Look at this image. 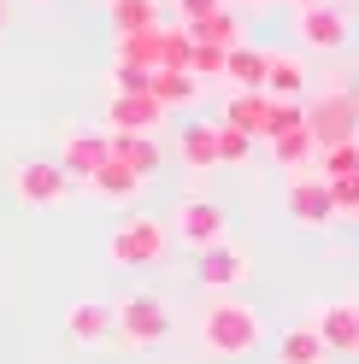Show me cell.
Returning <instances> with one entry per match:
<instances>
[{"mask_svg":"<svg viewBox=\"0 0 359 364\" xmlns=\"http://www.w3.org/2000/svg\"><path fill=\"white\" fill-rule=\"evenodd\" d=\"M147 100L160 106V112H183V106L200 100V82H194L189 71H153V77H147Z\"/></svg>","mask_w":359,"mask_h":364,"instance_id":"obj_18","label":"cell"},{"mask_svg":"<svg viewBox=\"0 0 359 364\" xmlns=\"http://www.w3.org/2000/svg\"><path fill=\"white\" fill-rule=\"evenodd\" d=\"M312 329H318V341H324L330 353L359 358V300H330V306H318Z\"/></svg>","mask_w":359,"mask_h":364,"instance_id":"obj_8","label":"cell"},{"mask_svg":"<svg viewBox=\"0 0 359 364\" xmlns=\"http://www.w3.org/2000/svg\"><path fill=\"white\" fill-rule=\"evenodd\" d=\"M171 235L183 241V247H194V253H207V247H218L224 235H230V218H224V206H218V200L189 194L183 206L171 212Z\"/></svg>","mask_w":359,"mask_h":364,"instance_id":"obj_5","label":"cell"},{"mask_svg":"<svg viewBox=\"0 0 359 364\" xmlns=\"http://www.w3.org/2000/svg\"><path fill=\"white\" fill-rule=\"evenodd\" d=\"M265 95L271 100H301L306 95V65L295 53H271V65H265Z\"/></svg>","mask_w":359,"mask_h":364,"instance_id":"obj_21","label":"cell"},{"mask_svg":"<svg viewBox=\"0 0 359 364\" xmlns=\"http://www.w3.org/2000/svg\"><path fill=\"white\" fill-rule=\"evenodd\" d=\"M65 335L77 341V347H106L112 335V306L106 300H77V306H65Z\"/></svg>","mask_w":359,"mask_h":364,"instance_id":"obj_10","label":"cell"},{"mask_svg":"<svg viewBox=\"0 0 359 364\" xmlns=\"http://www.w3.org/2000/svg\"><path fill=\"white\" fill-rule=\"evenodd\" d=\"M171 253V230L160 218H124L118 230H112L106 241V259L118 264V270H142V264H160Z\"/></svg>","mask_w":359,"mask_h":364,"instance_id":"obj_3","label":"cell"},{"mask_svg":"<svg viewBox=\"0 0 359 364\" xmlns=\"http://www.w3.org/2000/svg\"><path fill=\"white\" fill-rule=\"evenodd\" d=\"M194 277L207 288H236V282H248V253L230 247V241H218L207 253H194Z\"/></svg>","mask_w":359,"mask_h":364,"instance_id":"obj_11","label":"cell"},{"mask_svg":"<svg viewBox=\"0 0 359 364\" xmlns=\"http://www.w3.org/2000/svg\"><path fill=\"white\" fill-rule=\"evenodd\" d=\"M324 358H330V347L318 341L312 323H295V329L277 335V364H324Z\"/></svg>","mask_w":359,"mask_h":364,"instance_id":"obj_20","label":"cell"},{"mask_svg":"<svg viewBox=\"0 0 359 364\" xmlns=\"http://www.w3.org/2000/svg\"><path fill=\"white\" fill-rule=\"evenodd\" d=\"M83 188H95L100 200H112V206H130V200H136V194L147 188V182H142L136 171H130V165H118V159H100V165L83 176Z\"/></svg>","mask_w":359,"mask_h":364,"instance_id":"obj_15","label":"cell"},{"mask_svg":"<svg viewBox=\"0 0 359 364\" xmlns=\"http://www.w3.org/2000/svg\"><path fill=\"white\" fill-rule=\"evenodd\" d=\"M265 118H271V95L265 88H230V100H224V124L265 141Z\"/></svg>","mask_w":359,"mask_h":364,"instance_id":"obj_14","label":"cell"},{"mask_svg":"<svg viewBox=\"0 0 359 364\" xmlns=\"http://www.w3.org/2000/svg\"><path fill=\"white\" fill-rule=\"evenodd\" d=\"M12 188H18V200H24V206H59L77 182L59 171V159H24V165L12 171Z\"/></svg>","mask_w":359,"mask_h":364,"instance_id":"obj_6","label":"cell"},{"mask_svg":"<svg viewBox=\"0 0 359 364\" xmlns=\"http://www.w3.org/2000/svg\"><path fill=\"white\" fill-rule=\"evenodd\" d=\"M171 6H177V18H183V24H200V18H207V12H218L224 0H171Z\"/></svg>","mask_w":359,"mask_h":364,"instance_id":"obj_33","label":"cell"},{"mask_svg":"<svg viewBox=\"0 0 359 364\" xmlns=\"http://www.w3.org/2000/svg\"><path fill=\"white\" fill-rule=\"evenodd\" d=\"M265 65H271V53H265V48L236 41V48L224 53V82H230V88H265Z\"/></svg>","mask_w":359,"mask_h":364,"instance_id":"obj_17","label":"cell"},{"mask_svg":"<svg viewBox=\"0 0 359 364\" xmlns=\"http://www.w3.org/2000/svg\"><path fill=\"white\" fill-rule=\"evenodd\" d=\"M283 206H288V218H295L301 230H330V223H335V206H330L324 176H295V182L283 188Z\"/></svg>","mask_w":359,"mask_h":364,"instance_id":"obj_7","label":"cell"},{"mask_svg":"<svg viewBox=\"0 0 359 364\" xmlns=\"http://www.w3.org/2000/svg\"><path fill=\"white\" fill-rule=\"evenodd\" d=\"M106 124L118 129V135H153V129L165 124V112L153 106L147 95H112L106 100Z\"/></svg>","mask_w":359,"mask_h":364,"instance_id":"obj_13","label":"cell"},{"mask_svg":"<svg viewBox=\"0 0 359 364\" xmlns=\"http://www.w3.org/2000/svg\"><path fill=\"white\" fill-rule=\"evenodd\" d=\"M100 6H112V0H100Z\"/></svg>","mask_w":359,"mask_h":364,"instance_id":"obj_37","label":"cell"},{"mask_svg":"<svg viewBox=\"0 0 359 364\" xmlns=\"http://www.w3.org/2000/svg\"><path fill=\"white\" fill-rule=\"evenodd\" d=\"M265 341V317L241 300H218L207 317H200V347L212 358H248Z\"/></svg>","mask_w":359,"mask_h":364,"instance_id":"obj_1","label":"cell"},{"mask_svg":"<svg viewBox=\"0 0 359 364\" xmlns=\"http://www.w3.org/2000/svg\"><path fill=\"white\" fill-rule=\"evenodd\" d=\"M212 135H218V124H189L183 135H177V153H183V165H189V171H212V165H218Z\"/></svg>","mask_w":359,"mask_h":364,"instance_id":"obj_23","label":"cell"},{"mask_svg":"<svg viewBox=\"0 0 359 364\" xmlns=\"http://www.w3.org/2000/svg\"><path fill=\"white\" fill-rule=\"evenodd\" d=\"M106 159H118V165H130L142 182L160 171V141L153 135H118V129H106Z\"/></svg>","mask_w":359,"mask_h":364,"instance_id":"obj_16","label":"cell"},{"mask_svg":"<svg viewBox=\"0 0 359 364\" xmlns=\"http://www.w3.org/2000/svg\"><path fill=\"white\" fill-rule=\"evenodd\" d=\"M301 112H306V135H312L318 153L348 141V135H359V95L353 88H324V95L301 100Z\"/></svg>","mask_w":359,"mask_h":364,"instance_id":"obj_2","label":"cell"},{"mask_svg":"<svg viewBox=\"0 0 359 364\" xmlns=\"http://www.w3.org/2000/svg\"><path fill=\"white\" fill-rule=\"evenodd\" d=\"M147 77L153 71H142V65H118L112 59V95H147Z\"/></svg>","mask_w":359,"mask_h":364,"instance_id":"obj_32","label":"cell"},{"mask_svg":"<svg viewBox=\"0 0 359 364\" xmlns=\"http://www.w3.org/2000/svg\"><path fill=\"white\" fill-rule=\"evenodd\" d=\"M312 153H318V147H312V135H306V129H295V135H277V141H271V159H277V165H283L288 176H301V171L312 165Z\"/></svg>","mask_w":359,"mask_h":364,"instance_id":"obj_25","label":"cell"},{"mask_svg":"<svg viewBox=\"0 0 359 364\" xmlns=\"http://www.w3.org/2000/svg\"><path fill=\"white\" fill-rule=\"evenodd\" d=\"M112 329H118L130 347H160L171 335V306L160 294H124V300L112 306Z\"/></svg>","mask_w":359,"mask_h":364,"instance_id":"obj_4","label":"cell"},{"mask_svg":"<svg viewBox=\"0 0 359 364\" xmlns=\"http://www.w3.org/2000/svg\"><path fill=\"white\" fill-rule=\"evenodd\" d=\"M295 24H301V41H306L312 53H335V48L348 41V12H342V6H330V0H324V6L295 12Z\"/></svg>","mask_w":359,"mask_h":364,"instance_id":"obj_9","label":"cell"},{"mask_svg":"<svg viewBox=\"0 0 359 364\" xmlns=\"http://www.w3.org/2000/svg\"><path fill=\"white\" fill-rule=\"evenodd\" d=\"M212 147H218V165H248V159H254V135H241V129H230V124H218Z\"/></svg>","mask_w":359,"mask_h":364,"instance_id":"obj_29","label":"cell"},{"mask_svg":"<svg viewBox=\"0 0 359 364\" xmlns=\"http://www.w3.org/2000/svg\"><path fill=\"white\" fill-rule=\"evenodd\" d=\"M189 48H194V36L183 24H160V71H183Z\"/></svg>","mask_w":359,"mask_h":364,"instance_id":"obj_26","label":"cell"},{"mask_svg":"<svg viewBox=\"0 0 359 364\" xmlns=\"http://www.w3.org/2000/svg\"><path fill=\"white\" fill-rule=\"evenodd\" d=\"M295 129H306L301 100H271V118H265V141H277V135H295Z\"/></svg>","mask_w":359,"mask_h":364,"instance_id":"obj_30","label":"cell"},{"mask_svg":"<svg viewBox=\"0 0 359 364\" xmlns=\"http://www.w3.org/2000/svg\"><path fill=\"white\" fill-rule=\"evenodd\" d=\"M353 218H359V212H353Z\"/></svg>","mask_w":359,"mask_h":364,"instance_id":"obj_38","label":"cell"},{"mask_svg":"<svg viewBox=\"0 0 359 364\" xmlns=\"http://www.w3.org/2000/svg\"><path fill=\"white\" fill-rule=\"evenodd\" d=\"M0 30H6V0H0Z\"/></svg>","mask_w":359,"mask_h":364,"instance_id":"obj_36","label":"cell"},{"mask_svg":"<svg viewBox=\"0 0 359 364\" xmlns=\"http://www.w3.org/2000/svg\"><path fill=\"white\" fill-rule=\"evenodd\" d=\"M106 18H112V36L153 30V24H160V0H112V6H106Z\"/></svg>","mask_w":359,"mask_h":364,"instance_id":"obj_24","label":"cell"},{"mask_svg":"<svg viewBox=\"0 0 359 364\" xmlns=\"http://www.w3.org/2000/svg\"><path fill=\"white\" fill-rule=\"evenodd\" d=\"M194 41H212V48H236V41H248L241 36V12L236 6H218V12H207L200 24H183Z\"/></svg>","mask_w":359,"mask_h":364,"instance_id":"obj_22","label":"cell"},{"mask_svg":"<svg viewBox=\"0 0 359 364\" xmlns=\"http://www.w3.org/2000/svg\"><path fill=\"white\" fill-rule=\"evenodd\" d=\"M160 24H165V18H160ZM160 24L112 36V59H118V65H142V71H160Z\"/></svg>","mask_w":359,"mask_h":364,"instance_id":"obj_19","label":"cell"},{"mask_svg":"<svg viewBox=\"0 0 359 364\" xmlns=\"http://www.w3.org/2000/svg\"><path fill=\"white\" fill-rule=\"evenodd\" d=\"M312 159H318L324 176H359V135H348V141H335V147L312 153Z\"/></svg>","mask_w":359,"mask_h":364,"instance_id":"obj_28","label":"cell"},{"mask_svg":"<svg viewBox=\"0 0 359 364\" xmlns=\"http://www.w3.org/2000/svg\"><path fill=\"white\" fill-rule=\"evenodd\" d=\"M324 188H330V206H335V218H353L359 212V176H324Z\"/></svg>","mask_w":359,"mask_h":364,"instance_id":"obj_31","label":"cell"},{"mask_svg":"<svg viewBox=\"0 0 359 364\" xmlns=\"http://www.w3.org/2000/svg\"><path fill=\"white\" fill-rule=\"evenodd\" d=\"M106 159V129H65V147H59V171L71 176V182H83L88 171H95Z\"/></svg>","mask_w":359,"mask_h":364,"instance_id":"obj_12","label":"cell"},{"mask_svg":"<svg viewBox=\"0 0 359 364\" xmlns=\"http://www.w3.org/2000/svg\"><path fill=\"white\" fill-rule=\"evenodd\" d=\"M224 53H230V48H212V41H194L183 71H189L194 82H224Z\"/></svg>","mask_w":359,"mask_h":364,"instance_id":"obj_27","label":"cell"},{"mask_svg":"<svg viewBox=\"0 0 359 364\" xmlns=\"http://www.w3.org/2000/svg\"><path fill=\"white\" fill-rule=\"evenodd\" d=\"M224 6H236V12H248V6H265V0H224Z\"/></svg>","mask_w":359,"mask_h":364,"instance_id":"obj_34","label":"cell"},{"mask_svg":"<svg viewBox=\"0 0 359 364\" xmlns=\"http://www.w3.org/2000/svg\"><path fill=\"white\" fill-rule=\"evenodd\" d=\"M288 6H295V12H306V6H324V0H288Z\"/></svg>","mask_w":359,"mask_h":364,"instance_id":"obj_35","label":"cell"}]
</instances>
